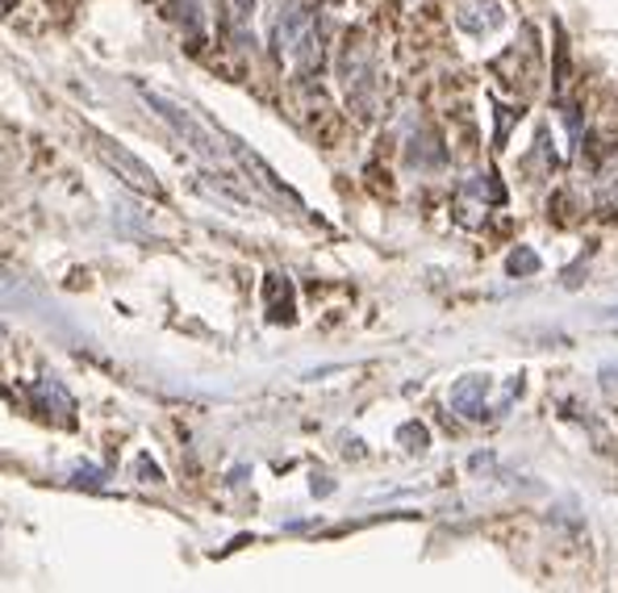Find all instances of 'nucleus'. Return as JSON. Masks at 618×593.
Instances as JSON below:
<instances>
[{"label":"nucleus","mask_w":618,"mask_h":593,"mask_svg":"<svg viewBox=\"0 0 618 593\" xmlns=\"http://www.w3.org/2000/svg\"><path fill=\"white\" fill-rule=\"evenodd\" d=\"M455 25L476 34V38H485V34L506 25V9L498 0H455Z\"/></svg>","instance_id":"7ed1b4c3"},{"label":"nucleus","mask_w":618,"mask_h":593,"mask_svg":"<svg viewBox=\"0 0 618 593\" xmlns=\"http://www.w3.org/2000/svg\"><path fill=\"white\" fill-rule=\"evenodd\" d=\"M96 151H100V155H105L109 164L118 167V171H121V176H126V180H130V185H134V189H143V192H159V185H155V171H151V167H146V164H139L134 155H126V151H121V146L114 143V139H105V134H96Z\"/></svg>","instance_id":"20e7f679"},{"label":"nucleus","mask_w":618,"mask_h":593,"mask_svg":"<svg viewBox=\"0 0 618 593\" xmlns=\"http://www.w3.org/2000/svg\"><path fill=\"white\" fill-rule=\"evenodd\" d=\"M506 272H510V276H535V272H539V256H535L531 247H519V251L506 260Z\"/></svg>","instance_id":"423d86ee"},{"label":"nucleus","mask_w":618,"mask_h":593,"mask_svg":"<svg viewBox=\"0 0 618 593\" xmlns=\"http://www.w3.org/2000/svg\"><path fill=\"white\" fill-rule=\"evenodd\" d=\"M272 38H276L281 55H285V59L293 63V68H297V72H313V68L322 63V47H318V34H313V22H309L306 9L288 4L285 13L276 17V29H272Z\"/></svg>","instance_id":"f03ea898"},{"label":"nucleus","mask_w":618,"mask_h":593,"mask_svg":"<svg viewBox=\"0 0 618 593\" xmlns=\"http://www.w3.org/2000/svg\"><path fill=\"white\" fill-rule=\"evenodd\" d=\"M226 13H230V25L238 34L251 29V17H255V0H226Z\"/></svg>","instance_id":"0eeeda50"},{"label":"nucleus","mask_w":618,"mask_h":593,"mask_svg":"<svg viewBox=\"0 0 618 593\" xmlns=\"http://www.w3.org/2000/svg\"><path fill=\"white\" fill-rule=\"evenodd\" d=\"M489 393H494V380L489 377H464L452 384V410L455 414H464V418H485V402H489Z\"/></svg>","instance_id":"39448f33"},{"label":"nucleus","mask_w":618,"mask_h":593,"mask_svg":"<svg viewBox=\"0 0 618 593\" xmlns=\"http://www.w3.org/2000/svg\"><path fill=\"white\" fill-rule=\"evenodd\" d=\"M143 100L167 121V126H171V130H176V134H180V139H185L189 151L201 155V159H210V164L226 159V139H222L217 130H210L197 114H189L180 100H171V96H164V93H151V88H143Z\"/></svg>","instance_id":"f257e3e1"},{"label":"nucleus","mask_w":618,"mask_h":593,"mask_svg":"<svg viewBox=\"0 0 618 593\" xmlns=\"http://www.w3.org/2000/svg\"><path fill=\"white\" fill-rule=\"evenodd\" d=\"M397 439H402V443H409L405 451H427V443H430L427 427H418V423H409V427L397 430Z\"/></svg>","instance_id":"6e6552de"}]
</instances>
